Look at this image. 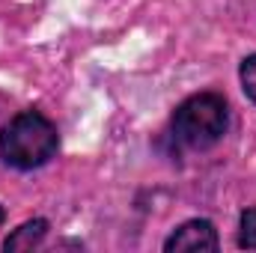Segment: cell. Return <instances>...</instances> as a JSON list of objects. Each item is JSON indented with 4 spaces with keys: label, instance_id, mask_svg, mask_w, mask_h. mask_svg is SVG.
Instances as JSON below:
<instances>
[{
    "label": "cell",
    "instance_id": "obj_7",
    "mask_svg": "<svg viewBox=\"0 0 256 253\" xmlns=\"http://www.w3.org/2000/svg\"><path fill=\"white\" fill-rule=\"evenodd\" d=\"M3 220H6V212H3V206H0V224H3Z\"/></svg>",
    "mask_w": 256,
    "mask_h": 253
},
{
    "label": "cell",
    "instance_id": "obj_5",
    "mask_svg": "<svg viewBox=\"0 0 256 253\" xmlns=\"http://www.w3.org/2000/svg\"><path fill=\"white\" fill-rule=\"evenodd\" d=\"M238 244L244 250H256V208H244L238 220Z\"/></svg>",
    "mask_w": 256,
    "mask_h": 253
},
{
    "label": "cell",
    "instance_id": "obj_6",
    "mask_svg": "<svg viewBox=\"0 0 256 253\" xmlns=\"http://www.w3.org/2000/svg\"><path fill=\"white\" fill-rule=\"evenodd\" d=\"M238 78H242V90H244V96L256 104V54H250V57L242 60Z\"/></svg>",
    "mask_w": 256,
    "mask_h": 253
},
{
    "label": "cell",
    "instance_id": "obj_2",
    "mask_svg": "<svg viewBox=\"0 0 256 253\" xmlns=\"http://www.w3.org/2000/svg\"><path fill=\"white\" fill-rule=\"evenodd\" d=\"M230 126V108L218 92H200L185 98L173 114V137L188 149L214 146Z\"/></svg>",
    "mask_w": 256,
    "mask_h": 253
},
{
    "label": "cell",
    "instance_id": "obj_4",
    "mask_svg": "<svg viewBox=\"0 0 256 253\" xmlns=\"http://www.w3.org/2000/svg\"><path fill=\"white\" fill-rule=\"evenodd\" d=\"M45 236H48V220L36 218V220H27L18 230H12V236L6 238L3 248H6V253H27V250H33V248H39Z\"/></svg>",
    "mask_w": 256,
    "mask_h": 253
},
{
    "label": "cell",
    "instance_id": "obj_3",
    "mask_svg": "<svg viewBox=\"0 0 256 253\" xmlns=\"http://www.w3.org/2000/svg\"><path fill=\"white\" fill-rule=\"evenodd\" d=\"M218 248H220L218 230H214L212 220H202V218L185 220L164 242V250L167 253H214Z\"/></svg>",
    "mask_w": 256,
    "mask_h": 253
},
{
    "label": "cell",
    "instance_id": "obj_1",
    "mask_svg": "<svg viewBox=\"0 0 256 253\" xmlns=\"http://www.w3.org/2000/svg\"><path fill=\"white\" fill-rule=\"evenodd\" d=\"M60 137L48 116L21 110L0 128V158L15 170H36L57 155Z\"/></svg>",
    "mask_w": 256,
    "mask_h": 253
}]
</instances>
